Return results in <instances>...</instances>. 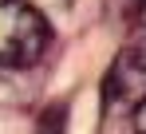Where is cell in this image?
I'll return each mask as SVG.
<instances>
[{
    "mask_svg": "<svg viewBox=\"0 0 146 134\" xmlns=\"http://www.w3.org/2000/svg\"><path fill=\"white\" fill-rule=\"evenodd\" d=\"M138 20H142V28H146V0H138Z\"/></svg>",
    "mask_w": 146,
    "mask_h": 134,
    "instance_id": "cell-3",
    "label": "cell"
},
{
    "mask_svg": "<svg viewBox=\"0 0 146 134\" xmlns=\"http://www.w3.org/2000/svg\"><path fill=\"white\" fill-rule=\"evenodd\" d=\"M51 47V24L32 0H0V67H36Z\"/></svg>",
    "mask_w": 146,
    "mask_h": 134,
    "instance_id": "cell-1",
    "label": "cell"
},
{
    "mask_svg": "<svg viewBox=\"0 0 146 134\" xmlns=\"http://www.w3.org/2000/svg\"><path fill=\"white\" fill-rule=\"evenodd\" d=\"M134 134H146V95L134 103Z\"/></svg>",
    "mask_w": 146,
    "mask_h": 134,
    "instance_id": "cell-2",
    "label": "cell"
}]
</instances>
